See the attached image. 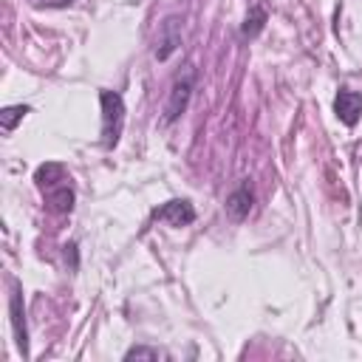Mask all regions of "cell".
Listing matches in <instances>:
<instances>
[{
	"label": "cell",
	"mask_w": 362,
	"mask_h": 362,
	"mask_svg": "<svg viewBox=\"0 0 362 362\" xmlns=\"http://www.w3.org/2000/svg\"><path fill=\"white\" fill-rule=\"evenodd\" d=\"M181 45V17H175V14H170L164 23H161V28H158V40H156V59H167L175 48Z\"/></svg>",
	"instance_id": "5b68a950"
},
{
	"label": "cell",
	"mask_w": 362,
	"mask_h": 362,
	"mask_svg": "<svg viewBox=\"0 0 362 362\" xmlns=\"http://www.w3.org/2000/svg\"><path fill=\"white\" fill-rule=\"evenodd\" d=\"M45 195H48V204L54 212H71L74 209V189L68 184H57V187L45 189Z\"/></svg>",
	"instance_id": "9c48e42d"
},
{
	"label": "cell",
	"mask_w": 362,
	"mask_h": 362,
	"mask_svg": "<svg viewBox=\"0 0 362 362\" xmlns=\"http://www.w3.org/2000/svg\"><path fill=\"white\" fill-rule=\"evenodd\" d=\"M192 88H195V68L187 65L184 74H178V79L173 82V90H170V99L164 105V124H173L189 105V96H192Z\"/></svg>",
	"instance_id": "7a4b0ae2"
},
{
	"label": "cell",
	"mask_w": 362,
	"mask_h": 362,
	"mask_svg": "<svg viewBox=\"0 0 362 362\" xmlns=\"http://www.w3.org/2000/svg\"><path fill=\"white\" fill-rule=\"evenodd\" d=\"M34 181H37L42 189H51V187H57L59 181H65V167L57 164V161H45V164L37 167Z\"/></svg>",
	"instance_id": "ba28073f"
},
{
	"label": "cell",
	"mask_w": 362,
	"mask_h": 362,
	"mask_svg": "<svg viewBox=\"0 0 362 362\" xmlns=\"http://www.w3.org/2000/svg\"><path fill=\"white\" fill-rule=\"evenodd\" d=\"M252 204H255V192H252V184H249V178H243L229 195H226V215L232 218V221H243L249 212H252Z\"/></svg>",
	"instance_id": "8992f818"
},
{
	"label": "cell",
	"mask_w": 362,
	"mask_h": 362,
	"mask_svg": "<svg viewBox=\"0 0 362 362\" xmlns=\"http://www.w3.org/2000/svg\"><path fill=\"white\" fill-rule=\"evenodd\" d=\"M263 25H266V11H263L260 6H252V11L246 14V23H243V28H240V34H243V37H257V34L263 31Z\"/></svg>",
	"instance_id": "8fae6325"
},
{
	"label": "cell",
	"mask_w": 362,
	"mask_h": 362,
	"mask_svg": "<svg viewBox=\"0 0 362 362\" xmlns=\"http://www.w3.org/2000/svg\"><path fill=\"white\" fill-rule=\"evenodd\" d=\"M334 113L339 116L342 124L354 127L362 116V93L351 90V88H339V93L334 96Z\"/></svg>",
	"instance_id": "277c9868"
},
{
	"label": "cell",
	"mask_w": 362,
	"mask_h": 362,
	"mask_svg": "<svg viewBox=\"0 0 362 362\" xmlns=\"http://www.w3.org/2000/svg\"><path fill=\"white\" fill-rule=\"evenodd\" d=\"M8 317H11V328H14V339L17 348L23 354H28V334H25V314H23V294L20 286L11 283V297H8Z\"/></svg>",
	"instance_id": "52a82bcc"
},
{
	"label": "cell",
	"mask_w": 362,
	"mask_h": 362,
	"mask_svg": "<svg viewBox=\"0 0 362 362\" xmlns=\"http://www.w3.org/2000/svg\"><path fill=\"white\" fill-rule=\"evenodd\" d=\"M164 354L158 351V348H147V345H136V348H130L127 354H124V359L130 362V359H161Z\"/></svg>",
	"instance_id": "7c38bea8"
},
{
	"label": "cell",
	"mask_w": 362,
	"mask_h": 362,
	"mask_svg": "<svg viewBox=\"0 0 362 362\" xmlns=\"http://www.w3.org/2000/svg\"><path fill=\"white\" fill-rule=\"evenodd\" d=\"M25 113H31L28 105H8V107H3V110H0V127H3L6 133H11V130L17 127V122H20Z\"/></svg>",
	"instance_id": "30bf717a"
},
{
	"label": "cell",
	"mask_w": 362,
	"mask_h": 362,
	"mask_svg": "<svg viewBox=\"0 0 362 362\" xmlns=\"http://www.w3.org/2000/svg\"><path fill=\"white\" fill-rule=\"evenodd\" d=\"M153 218H156V221H167L170 226H189V223L195 221V209H192L189 201L173 198V201L156 206V209H153Z\"/></svg>",
	"instance_id": "3957f363"
},
{
	"label": "cell",
	"mask_w": 362,
	"mask_h": 362,
	"mask_svg": "<svg viewBox=\"0 0 362 362\" xmlns=\"http://www.w3.org/2000/svg\"><path fill=\"white\" fill-rule=\"evenodd\" d=\"M102 102V144L113 147L124 127V102L116 90H99Z\"/></svg>",
	"instance_id": "6da1fadb"
}]
</instances>
